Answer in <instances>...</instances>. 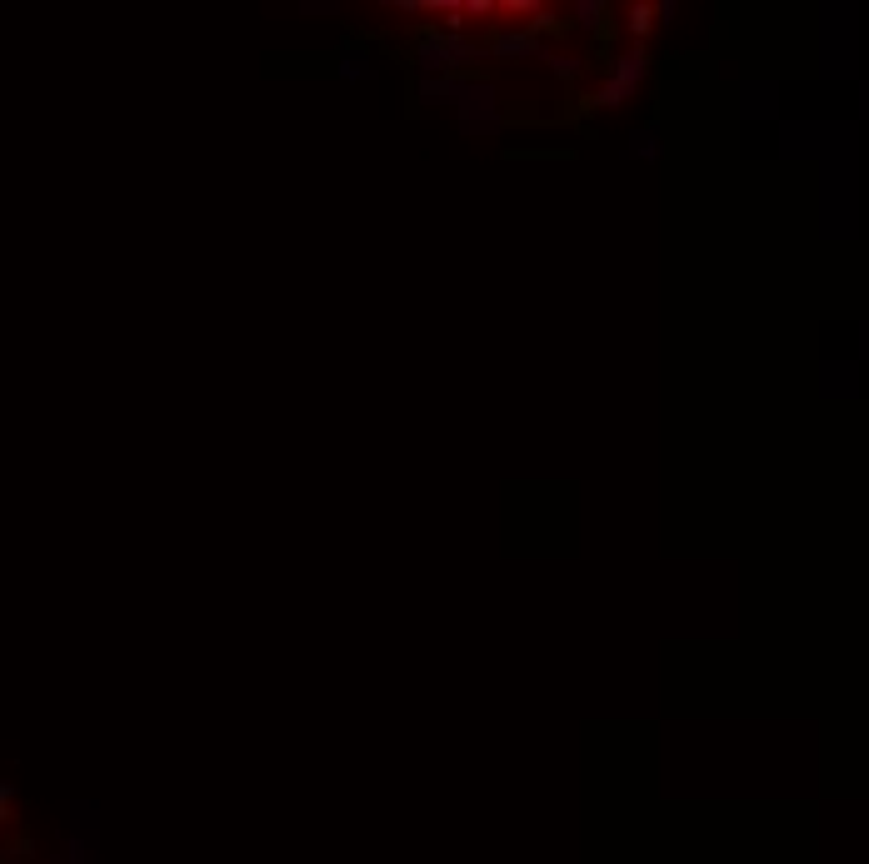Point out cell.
Returning a JSON list of instances; mask_svg holds the SVG:
<instances>
[{"instance_id": "2", "label": "cell", "mask_w": 869, "mask_h": 864, "mask_svg": "<svg viewBox=\"0 0 869 864\" xmlns=\"http://www.w3.org/2000/svg\"><path fill=\"white\" fill-rule=\"evenodd\" d=\"M640 76H644V50H625V56L615 60L610 80L599 85V95H595V101H599V105H620L625 95H630V90L640 85Z\"/></svg>"}, {"instance_id": "3", "label": "cell", "mask_w": 869, "mask_h": 864, "mask_svg": "<svg viewBox=\"0 0 869 864\" xmlns=\"http://www.w3.org/2000/svg\"><path fill=\"white\" fill-rule=\"evenodd\" d=\"M490 56L500 60H519V56H545V40L530 31H495L490 35Z\"/></svg>"}, {"instance_id": "7", "label": "cell", "mask_w": 869, "mask_h": 864, "mask_svg": "<svg viewBox=\"0 0 869 864\" xmlns=\"http://www.w3.org/2000/svg\"><path fill=\"white\" fill-rule=\"evenodd\" d=\"M500 11H505V15H530V21H535V15L545 11V5H535V0H505Z\"/></svg>"}, {"instance_id": "9", "label": "cell", "mask_w": 869, "mask_h": 864, "mask_svg": "<svg viewBox=\"0 0 869 864\" xmlns=\"http://www.w3.org/2000/svg\"><path fill=\"white\" fill-rule=\"evenodd\" d=\"M335 11H340L335 0H310L306 5V15H335Z\"/></svg>"}, {"instance_id": "4", "label": "cell", "mask_w": 869, "mask_h": 864, "mask_svg": "<svg viewBox=\"0 0 869 864\" xmlns=\"http://www.w3.org/2000/svg\"><path fill=\"white\" fill-rule=\"evenodd\" d=\"M335 76L340 80H375L380 66H375V56L365 50V45H340L335 50Z\"/></svg>"}, {"instance_id": "6", "label": "cell", "mask_w": 869, "mask_h": 864, "mask_svg": "<svg viewBox=\"0 0 869 864\" xmlns=\"http://www.w3.org/2000/svg\"><path fill=\"white\" fill-rule=\"evenodd\" d=\"M575 15H580V25H599L605 5H599V0H580V5H575Z\"/></svg>"}, {"instance_id": "8", "label": "cell", "mask_w": 869, "mask_h": 864, "mask_svg": "<svg viewBox=\"0 0 869 864\" xmlns=\"http://www.w3.org/2000/svg\"><path fill=\"white\" fill-rule=\"evenodd\" d=\"M650 15H655L650 5H634V11H630V21H625V25H630L634 35H644V31H650Z\"/></svg>"}, {"instance_id": "5", "label": "cell", "mask_w": 869, "mask_h": 864, "mask_svg": "<svg viewBox=\"0 0 869 864\" xmlns=\"http://www.w3.org/2000/svg\"><path fill=\"white\" fill-rule=\"evenodd\" d=\"M545 60H550V70H554V76H560V80H580V76H585V60H570V56H550V50H545Z\"/></svg>"}, {"instance_id": "1", "label": "cell", "mask_w": 869, "mask_h": 864, "mask_svg": "<svg viewBox=\"0 0 869 864\" xmlns=\"http://www.w3.org/2000/svg\"><path fill=\"white\" fill-rule=\"evenodd\" d=\"M490 60V45L480 40H465V35H445V31H420L415 40V66L425 80H440V76H460V70H474Z\"/></svg>"}]
</instances>
